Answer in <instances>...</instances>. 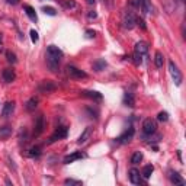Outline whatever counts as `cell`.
Segmentation results:
<instances>
[{
    "instance_id": "6da1fadb",
    "label": "cell",
    "mask_w": 186,
    "mask_h": 186,
    "mask_svg": "<svg viewBox=\"0 0 186 186\" xmlns=\"http://www.w3.org/2000/svg\"><path fill=\"white\" fill-rule=\"evenodd\" d=\"M63 55H64V52L55 45H49L47 48V65L49 67V70L52 73L58 71V65H60Z\"/></svg>"
},
{
    "instance_id": "7a4b0ae2",
    "label": "cell",
    "mask_w": 186,
    "mask_h": 186,
    "mask_svg": "<svg viewBox=\"0 0 186 186\" xmlns=\"http://www.w3.org/2000/svg\"><path fill=\"white\" fill-rule=\"evenodd\" d=\"M169 71H170V76H172L173 81H175V84H176V86H180V84H182V80H183V76L180 73L179 67L175 64V61H169Z\"/></svg>"
},
{
    "instance_id": "3957f363",
    "label": "cell",
    "mask_w": 186,
    "mask_h": 186,
    "mask_svg": "<svg viewBox=\"0 0 186 186\" xmlns=\"http://www.w3.org/2000/svg\"><path fill=\"white\" fill-rule=\"evenodd\" d=\"M65 74L70 77V79H86L87 74L84 73L83 70L74 67V65H67L65 67Z\"/></svg>"
},
{
    "instance_id": "277c9868",
    "label": "cell",
    "mask_w": 186,
    "mask_h": 186,
    "mask_svg": "<svg viewBox=\"0 0 186 186\" xmlns=\"http://www.w3.org/2000/svg\"><path fill=\"white\" fill-rule=\"evenodd\" d=\"M156 131H157V122H156V119L147 118L146 121L143 122V132H144V135H153Z\"/></svg>"
},
{
    "instance_id": "5b68a950",
    "label": "cell",
    "mask_w": 186,
    "mask_h": 186,
    "mask_svg": "<svg viewBox=\"0 0 186 186\" xmlns=\"http://www.w3.org/2000/svg\"><path fill=\"white\" fill-rule=\"evenodd\" d=\"M44 130H45V119H44V115H39V116H36L35 124H33L32 135L33 137H39L41 134L44 132Z\"/></svg>"
},
{
    "instance_id": "8992f818",
    "label": "cell",
    "mask_w": 186,
    "mask_h": 186,
    "mask_svg": "<svg viewBox=\"0 0 186 186\" xmlns=\"http://www.w3.org/2000/svg\"><path fill=\"white\" fill-rule=\"evenodd\" d=\"M135 20H137V16L132 13V12H125L124 16H122V24H124V28L125 29H132L135 26Z\"/></svg>"
},
{
    "instance_id": "52a82bcc",
    "label": "cell",
    "mask_w": 186,
    "mask_h": 186,
    "mask_svg": "<svg viewBox=\"0 0 186 186\" xmlns=\"http://www.w3.org/2000/svg\"><path fill=\"white\" fill-rule=\"evenodd\" d=\"M67 134H68V128L64 127V125H60L55 130V132L49 137V143H55L58 140H63V138L67 137Z\"/></svg>"
},
{
    "instance_id": "ba28073f",
    "label": "cell",
    "mask_w": 186,
    "mask_h": 186,
    "mask_svg": "<svg viewBox=\"0 0 186 186\" xmlns=\"http://www.w3.org/2000/svg\"><path fill=\"white\" fill-rule=\"evenodd\" d=\"M55 89H57V84L49 80L41 81L39 86H38V92L39 93H51V92H54Z\"/></svg>"
},
{
    "instance_id": "9c48e42d",
    "label": "cell",
    "mask_w": 186,
    "mask_h": 186,
    "mask_svg": "<svg viewBox=\"0 0 186 186\" xmlns=\"http://www.w3.org/2000/svg\"><path fill=\"white\" fill-rule=\"evenodd\" d=\"M132 137H134V128L130 127L128 130L122 134L121 137H118V141H119L121 144H127V143H130L131 140H132Z\"/></svg>"
},
{
    "instance_id": "30bf717a",
    "label": "cell",
    "mask_w": 186,
    "mask_h": 186,
    "mask_svg": "<svg viewBox=\"0 0 186 186\" xmlns=\"http://www.w3.org/2000/svg\"><path fill=\"white\" fill-rule=\"evenodd\" d=\"M15 111V102L12 100V102H6L5 106H3V109H2V116L3 118H9V116H12V113Z\"/></svg>"
},
{
    "instance_id": "8fae6325",
    "label": "cell",
    "mask_w": 186,
    "mask_h": 186,
    "mask_svg": "<svg viewBox=\"0 0 186 186\" xmlns=\"http://www.w3.org/2000/svg\"><path fill=\"white\" fill-rule=\"evenodd\" d=\"M2 77H3V80L6 81V83H12V81H15V79H16L15 70H12V68H5V70L2 71Z\"/></svg>"
},
{
    "instance_id": "7c38bea8",
    "label": "cell",
    "mask_w": 186,
    "mask_h": 186,
    "mask_svg": "<svg viewBox=\"0 0 186 186\" xmlns=\"http://www.w3.org/2000/svg\"><path fill=\"white\" fill-rule=\"evenodd\" d=\"M130 180L132 185H140L141 183V175H140V170L132 167L130 170Z\"/></svg>"
},
{
    "instance_id": "4fadbf2b",
    "label": "cell",
    "mask_w": 186,
    "mask_h": 186,
    "mask_svg": "<svg viewBox=\"0 0 186 186\" xmlns=\"http://www.w3.org/2000/svg\"><path fill=\"white\" fill-rule=\"evenodd\" d=\"M84 157H86V154H83L81 151H74L73 154H68L67 157H64V163L68 164V163H73V162H76V160L84 159Z\"/></svg>"
},
{
    "instance_id": "5bb4252c",
    "label": "cell",
    "mask_w": 186,
    "mask_h": 186,
    "mask_svg": "<svg viewBox=\"0 0 186 186\" xmlns=\"http://www.w3.org/2000/svg\"><path fill=\"white\" fill-rule=\"evenodd\" d=\"M169 179H170V182H172L173 185H182V186L185 185V179L182 178L178 172H170Z\"/></svg>"
},
{
    "instance_id": "9a60e30c",
    "label": "cell",
    "mask_w": 186,
    "mask_h": 186,
    "mask_svg": "<svg viewBox=\"0 0 186 186\" xmlns=\"http://www.w3.org/2000/svg\"><path fill=\"white\" fill-rule=\"evenodd\" d=\"M141 10H143V13L144 15H151L154 13V8L153 5H151V0H141Z\"/></svg>"
},
{
    "instance_id": "2e32d148",
    "label": "cell",
    "mask_w": 186,
    "mask_h": 186,
    "mask_svg": "<svg viewBox=\"0 0 186 186\" xmlns=\"http://www.w3.org/2000/svg\"><path fill=\"white\" fill-rule=\"evenodd\" d=\"M83 93V96L86 97H90V99H93V100H96V102H102V93H99L96 90H84V92H81Z\"/></svg>"
},
{
    "instance_id": "e0dca14e",
    "label": "cell",
    "mask_w": 186,
    "mask_h": 186,
    "mask_svg": "<svg viewBox=\"0 0 186 186\" xmlns=\"http://www.w3.org/2000/svg\"><path fill=\"white\" fill-rule=\"evenodd\" d=\"M92 131H93L92 127H86L84 131L80 134V137H79V140H77V143H79V144H84V143L90 138V135H92Z\"/></svg>"
},
{
    "instance_id": "ac0fdd59",
    "label": "cell",
    "mask_w": 186,
    "mask_h": 186,
    "mask_svg": "<svg viewBox=\"0 0 186 186\" xmlns=\"http://www.w3.org/2000/svg\"><path fill=\"white\" fill-rule=\"evenodd\" d=\"M135 52H137V54H141V55L144 57L147 54V52H148V45H147L146 42H143V41H140V42H137V44H135Z\"/></svg>"
},
{
    "instance_id": "d6986e66",
    "label": "cell",
    "mask_w": 186,
    "mask_h": 186,
    "mask_svg": "<svg viewBox=\"0 0 186 186\" xmlns=\"http://www.w3.org/2000/svg\"><path fill=\"white\" fill-rule=\"evenodd\" d=\"M24 10H25V13L28 15V17H29L32 22H36V20H38L36 12H35V9H33L32 6H29V5H25V6H24Z\"/></svg>"
},
{
    "instance_id": "ffe728a7",
    "label": "cell",
    "mask_w": 186,
    "mask_h": 186,
    "mask_svg": "<svg viewBox=\"0 0 186 186\" xmlns=\"http://www.w3.org/2000/svg\"><path fill=\"white\" fill-rule=\"evenodd\" d=\"M38 97H31L26 103H25V109L28 111V112H33L35 109H36V106H38Z\"/></svg>"
},
{
    "instance_id": "44dd1931",
    "label": "cell",
    "mask_w": 186,
    "mask_h": 186,
    "mask_svg": "<svg viewBox=\"0 0 186 186\" xmlns=\"http://www.w3.org/2000/svg\"><path fill=\"white\" fill-rule=\"evenodd\" d=\"M124 103L127 106H130V108H134L135 106V97H134V95L130 93V92H127L125 96H124Z\"/></svg>"
},
{
    "instance_id": "7402d4cb",
    "label": "cell",
    "mask_w": 186,
    "mask_h": 186,
    "mask_svg": "<svg viewBox=\"0 0 186 186\" xmlns=\"http://www.w3.org/2000/svg\"><path fill=\"white\" fill-rule=\"evenodd\" d=\"M12 135V127L5 125V127H0V140H6Z\"/></svg>"
},
{
    "instance_id": "603a6c76",
    "label": "cell",
    "mask_w": 186,
    "mask_h": 186,
    "mask_svg": "<svg viewBox=\"0 0 186 186\" xmlns=\"http://www.w3.org/2000/svg\"><path fill=\"white\" fill-rule=\"evenodd\" d=\"M154 64H156L157 68H162L163 64H164V55H163L160 51H157L156 55H154Z\"/></svg>"
},
{
    "instance_id": "cb8c5ba5",
    "label": "cell",
    "mask_w": 186,
    "mask_h": 186,
    "mask_svg": "<svg viewBox=\"0 0 186 186\" xmlns=\"http://www.w3.org/2000/svg\"><path fill=\"white\" fill-rule=\"evenodd\" d=\"M153 172H154L153 164H147V166H144V169H143V172H141V175H143V178L144 179H148L151 175H153Z\"/></svg>"
},
{
    "instance_id": "d4e9b609",
    "label": "cell",
    "mask_w": 186,
    "mask_h": 186,
    "mask_svg": "<svg viewBox=\"0 0 186 186\" xmlns=\"http://www.w3.org/2000/svg\"><path fill=\"white\" fill-rule=\"evenodd\" d=\"M141 160H143V153L141 151H135L131 156V163L132 164H138V163H141Z\"/></svg>"
},
{
    "instance_id": "484cf974",
    "label": "cell",
    "mask_w": 186,
    "mask_h": 186,
    "mask_svg": "<svg viewBox=\"0 0 186 186\" xmlns=\"http://www.w3.org/2000/svg\"><path fill=\"white\" fill-rule=\"evenodd\" d=\"M105 67H106V61H103V60H99L96 63H93L95 71H102V70H105Z\"/></svg>"
},
{
    "instance_id": "4316f807",
    "label": "cell",
    "mask_w": 186,
    "mask_h": 186,
    "mask_svg": "<svg viewBox=\"0 0 186 186\" xmlns=\"http://www.w3.org/2000/svg\"><path fill=\"white\" fill-rule=\"evenodd\" d=\"M28 156H29V157H39V156H41V147L39 146L32 147V148L29 150Z\"/></svg>"
},
{
    "instance_id": "83f0119b",
    "label": "cell",
    "mask_w": 186,
    "mask_h": 186,
    "mask_svg": "<svg viewBox=\"0 0 186 186\" xmlns=\"http://www.w3.org/2000/svg\"><path fill=\"white\" fill-rule=\"evenodd\" d=\"M6 60H8L9 63H12V64H15L17 60H16V54L15 52H12V51H6Z\"/></svg>"
},
{
    "instance_id": "f1b7e54d",
    "label": "cell",
    "mask_w": 186,
    "mask_h": 186,
    "mask_svg": "<svg viewBox=\"0 0 186 186\" xmlns=\"http://www.w3.org/2000/svg\"><path fill=\"white\" fill-rule=\"evenodd\" d=\"M132 61H134V64L135 65H141L143 64V55H141V54H137V52H134V55H132Z\"/></svg>"
},
{
    "instance_id": "f546056e",
    "label": "cell",
    "mask_w": 186,
    "mask_h": 186,
    "mask_svg": "<svg viewBox=\"0 0 186 186\" xmlns=\"http://www.w3.org/2000/svg\"><path fill=\"white\" fill-rule=\"evenodd\" d=\"M42 12L45 13V15H49V16H55L57 12L54 8H49V6H45V8H42Z\"/></svg>"
},
{
    "instance_id": "4dcf8cb0",
    "label": "cell",
    "mask_w": 186,
    "mask_h": 186,
    "mask_svg": "<svg viewBox=\"0 0 186 186\" xmlns=\"http://www.w3.org/2000/svg\"><path fill=\"white\" fill-rule=\"evenodd\" d=\"M64 185L80 186V185H83V183H81V180H76V179H65V180H64Z\"/></svg>"
},
{
    "instance_id": "1f68e13d",
    "label": "cell",
    "mask_w": 186,
    "mask_h": 186,
    "mask_svg": "<svg viewBox=\"0 0 186 186\" xmlns=\"http://www.w3.org/2000/svg\"><path fill=\"white\" fill-rule=\"evenodd\" d=\"M63 6H64L65 9H74L77 5H76L74 0H65V2H63Z\"/></svg>"
},
{
    "instance_id": "d6a6232c",
    "label": "cell",
    "mask_w": 186,
    "mask_h": 186,
    "mask_svg": "<svg viewBox=\"0 0 186 186\" xmlns=\"http://www.w3.org/2000/svg\"><path fill=\"white\" fill-rule=\"evenodd\" d=\"M157 119H159L160 122H166L167 119H169V113L164 112V111H163V112H159V115H157Z\"/></svg>"
},
{
    "instance_id": "836d02e7",
    "label": "cell",
    "mask_w": 186,
    "mask_h": 186,
    "mask_svg": "<svg viewBox=\"0 0 186 186\" xmlns=\"http://www.w3.org/2000/svg\"><path fill=\"white\" fill-rule=\"evenodd\" d=\"M38 39H39V36H38V32H36L35 29H31V41H32L33 44H35V42H38Z\"/></svg>"
},
{
    "instance_id": "e575fe53",
    "label": "cell",
    "mask_w": 186,
    "mask_h": 186,
    "mask_svg": "<svg viewBox=\"0 0 186 186\" xmlns=\"http://www.w3.org/2000/svg\"><path fill=\"white\" fill-rule=\"evenodd\" d=\"M86 111L90 113V118H97V115H99V112H97V109H92V108H86Z\"/></svg>"
},
{
    "instance_id": "d590c367",
    "label": "cell",
    "mask_w": 186,
    "mask_h": 186,
    "mask_svg": "<svg viewBox=\"0 0 186 186\" xmlns=\"http://www.w3.org/2000/svg\"><path fill=\"white\" fill-rule=\"evenodd\" d=\"M135 25L141 26V29H147V26H146V24H144V20H143L141 17H138V16H137V20H135Z\"/></svg>"
},
{
    "instance_id": "8d00e7d4",
    "label": "cell",
    "mask_w": 186,
    "mask_h": 186,
    "mask_svg": "<svg viewBox=\"0 0 186 186\" xmlns=\"http://www.w3.org/2000/svg\"><path fill=\"white\" fill-rule=\"evenodd\" d=\"M128 3L134 8H141V0H128Z\"/></svg>"
},
{
    "instance_id": "74e56055",
    "label": "cell",
    "mask_w": 186,
    "mask_h": 186,
    "mask_svg": "<svg viewBox=\"0 0 186 186\" xmlns=\"http://www.w3.org/2000/svg\"><path fill=\"white\" fill-rule=\"evenodd\" d=\"M95 36H96V32H95V31H92V29H87V31H86V38L92 39V38H95Z\"/></svg>"
},
{
    "instance_id": "f35d334b",
    "label": "cell",
    "mask_w": 186,
    "mask_h": 186,
    "mask_svg": "<svg viewBox=\"0 0 186 186\" xmlns=\"http://www.w3.org/2000/svg\"><path fill=\"white\" fill-rule=\"evenodd\" d=\"M87 17H89V19H96L97 13L96 12H89V13H87Z\"/></svg>"
},
{
    "instance_id": "ab89813d",
    "label": "cell",
    "mask_w": 186,
    "mask_h": 186,
    "mask_svg": "<svg viewBox=\"0 0 186 186\" xmlns=\"http://www.w3.org/2000/svg\"><path fill=\"white\" fill-rule=\"evenodd\" d=\"M9 3H10V5H17L19 0H9Z\"/></svg>"
},
{
    "instance_id": "60d3db41",
    "label": "cell",
    "mask_w": 186,
    "mask_h": 186,
    "mask_svg": "<svg viewBox=\"0 0 186 186\" xmlns=\"http://www.w3.org/2000/svg\"><path fill=\"white\" fill-rule=\"evenodd\" d=\"M87 2V5H95L96 3V0H86Z\"/></svg>"
},
{
    "instance_id": "b9f144b4",
    "label": "cell",
    "mask_w": 186,
    "mask_h": 186,
    "mask_svg": "<svg viewBox=\"0 0 186 186\" xmlns=\"http://www.w3.org/2000/svg\"><path fill=\"white\" fill-rule=\"evenodd\" d=\"M0 44H2V36H0Z\"/></svg>"
},
{
    "instance_id": "7bdbcfd3",
    "label": "cell",
    "mask_w": 186,
    "mask_h": 186,
    "mask_svg": "<svg viewBox=\"0 0 186 186\" xmlns=\"http://www.w3.org/2000/svg\"><path fill=\"white\" fill-rule=\"evenodd\" d=\"M182 2H185V0H182Z\"/></svg>"
}]
</instances>
